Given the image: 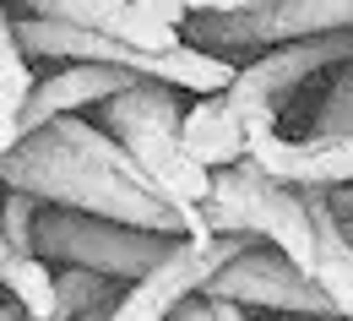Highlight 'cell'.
I'll list each match as a JSON object with an SVG mask.
<instances>
[{
  "label": "cell",
  "instance_id": "1",
  "mask_svg": "<svg viewBox=\"0 0 353 321\" xmlns=\"http://www.w3.org/2000/svg\"><path fill=\"white\" fill-rule=\"evenodd\" d=\"M0 185L28 191L44 207H77V213H98V218H114V224H131V229H152V234L179 229L174 207L158 191H141V185L88 164V158H77L44 126L28 131L11 153H0Z\"/></svg>",
  "mask_w": 353,
  "mask_h": 321
},
{
  "label": "cell",
  "instance_id": "2",
  "mask_svg": "<svg viewBox=\"0 0 353 321\" xmlns=\"http://www.w3.org/2000/svg\"><path fill=\"white\" fill-rule=\"evenodd\" d=\"M103 131L136 158V169L174 207V218H179V207H190V202L207 196L212 169H201V164L179 147V98H174L169 82L136 77L131 88L103 98Z\"/></svg>",
  "mask_w": 353,
  "mask_h": 321
},
{
  "label": "cell",
  "instance_id": "3",
  "mask_svg": "<svg viewBox=\"0 0 353 321\" xmlns=\"http://www.w3.org/2000/svg\"><path fill=\"white\" fill-rule=\"evenodd\" d=\"M174 234H152V229H131L98 213H77V207H44L33 218V256L39 262H60V267H92L109 278H141Z\"/></svg>",
  "mask_w": 353,
  "mask_h": 321
},
{
  "label": "cell",
  "instance_id": "4",
  "mask_svg": "<svg viewBox=\"0 0 353 321\" xmlns=\"http://www.w3.org/2000/svg\"><path fill=\"white\" fill-rule=\"evenodd\" d=\"M245 245H256L250 234H207V240H169V251L131 278V289L109 305V321H169L179 300L201 294V283L218 273L223 262H234Z\"/></svg>",
  "mask_w": 353,
  "mask_h": 321
},
{
  "label": "cell",
  "instance_id": "5",
  "mask_svg": "<svg viewBox=\"0 0 353 321\" xmlns=\"http://www.w3.org/2000/svg\"><path fill=\"white\" fill-rule=\"evenodd\" d=\"M353 60V28L337 33H310V39H288V44H266V55H256L250 66H234L223 98L234 104L239 120H277V104L299 88L305 77Z\"/></svg>",
  "mask_w": 353,
  "mask_h": 321
},
{
  "label": "cell",
  "instance_id": "6",
  "mask_svg": "<svg viewBox=\"0 0 353 321\" xmlns=\"http://www.w3.org/2000/svg\"><path fill=\"white\" fill-rule=\"evenodd\" d=\"M201 294L250 305V311H283V316H299V321H315L332 311V300L315 289L310 273H299L283 251H256V245H245L234 262H223L201 283Z\"/></svg>",
  "mask_w": 353,
  "mask_h": 321
},
{
  "label": "cell",
  "instance_id": "7",
  "mask_svg": "<svg viewBox=\"0 0 353 321\" xmlns=\"http://www.w3.org/2000/svg\"><path fill=\"white\" fill-rule=\"evenodd\" d=\"M245 153L283 185H353V131L326 147H305L294 137H277V120H245Z\"/></svg>",
  "mask_w": 353,
  "mask_h": 321
},
{
  "label": "cell",
  "instance_id": "8",
  "mask_svg": "<svg viewBox=\"0 0 353 321\" xmlns=\"http://www.w3.org/2000/svg\"><path fill=\"white\" fill-rule=\"evenodd\" d=\"M17 6H28V17H49V22L82 28V33H98V39H120V44H136V49L179 44V28L147 17L131 0H17Z\"/></svg>",
  "mask_w": 353,
  "mask_h": 321
},
{
  "label": "cell",
  "instance_id": "9",
  "mask_svg": "<svg viewBox=\"0 0 353 321\" xmlns=\"http://www.w3.org/2000/svg\"><path fill=\"white\" fill-rule=\"evenodd\" d=\"M131 82H136V77H131V71H120V66L77 60V66L54 71L49 82H33V93H28L22 109H17V131L28 137V131H39V126L54 120V115H77V109H88V104H103V98H114V93L131 88Z\"/></svg>",
  "mask_w": 353,
  "mask_h": 321
},
{
  "label": "cell",
  "instance_id": "10",
  "mask_svg": "<svg viewBox=\"0 0 353 321\" xmlns=\"http://www.w3.org/2000/svg\"><path fill=\"white\" fill-rule=\"evenodd\" d=\"M299 196H305V213H310V278L332 300L337 316H353V240L343 234L337 213L326 207V191L299 185Z\"/></svg>",
  "mask_w": 353,
  "mask_h": 321
},
{
  "label": "cell",
  "instance_id": "11",
  "mask_svg": "<svg viewBox=\"0 0 353 321\" xmlns=\"http://www.w3.org/2000/svg\"><path fill=\"white\" fill-rule=\"evenodd\" d=\"M179 147L201 169H223L245 153V120L234 115V104L223 93H201L196 109H179Z\"/></svg>",
  "mask_w": 353,
  "mask_h": 321
},
{
  "label": "cell",
  "instance_id": "12",
  "mask_svg": "<svg viewBox=\"0 0 353 321\" xmlns=\"http://www.w3.org/2000/svg\"><path fill=\"white\" fill-rule=\"evenodd\" d=\"M114 283L120 278L109 273H92V267H65V273H54V316H77V311H92V305H114L120 294H114Z\"/></svg>",
  "mask_w": 353,
  "mask_h": 321
},
{
  "label": "cell",
  "instance_id": "13",
  "mask_svg": "<svg viewBox=\"0 0 353 321\" xmlns=\"http://www.w3.org/2000/svg\"><path fill=\"white\" fill-rule=\"evenodd\" d=\"M33 93V66L28 55L17 49V33H11V17L0 6V120H17L22 98Z\"/></svg>",
  "mask_w": 353,
  "mask_h": 321
},
{
  "label": "cell",
  "instance_id": "14",
  "mask_svg": "<svg viewBox=\"0 0 353 321\" xmlns=\"http://www.w3.org/2000/svg\"><path fill=\"white\" fill-rule=\"evenodd\" d=\"M348 131H353V60H343L337 77H332V88H326L321 115H315V131L305 137V147H326V142L348 137Z\"/></svg>",
  "mask_w": 353,
  "mask_h": 321
},
{
  "label": "cell",
  "instance_id": "15",
  "mask_svg": "<svg viewBox=\"0 0 353 321\" xmlns=\"http://www.w3.org/2000/svg\"><path fill=\"white\" fill-rule=\"evenodd\" d=\"M33 218H39V202L28 191H11L6 207H0V234L11 251H33Z\"/></svg>",
  "mask_w": 353,
  "mask_h": 321
},
{
  "label": "cell",
  "instance_id": "16",
  "mask_svg": "<svg viewBox=\"0 0 353 321\" xmlns=\"http://www.w3.org/2000/svg\"><path fill=\"white\" fill-rule=\"evenodd\" d=\"M131 6H141L147 17H158V22H169V28H179V22H185V11H179L174 0H131Z\"/></svg>",
  "mask_w": 353,
  "mask_h": 321
},
{
  "label": "cell",
  "instance_id": "17",
  "mask_svg": "<svg viewBox=\"0 0 353 321\" xmlns=\"http://www.w3.org/2000/svg\"><path fill=\"white\" fill-rule=\"evenodd\" d=\"M326 207L337 213V224H353V185H332L326 191Z\"/></svg>",
  "mask_w": 353,
  "mask_h": 321
},
{
  "label": "cell",
  "instance_id": "18",
  "mask_svg": "<svg viewBox=\"0 0 353 321\" xmlns=\"http://www.w3.org/2000/svg\"><path fill=\"white\" fill-rule=\"evenodd\" d=\"M185 17H196V11H239V6H250V0H174Z\"/></svg>",
  "mask_w": 353,
  "mask_h": 321
},
{
  "label": "cell",
  "instance_id": "19",
  "mask_svg": "<svg viewBox=\"0 0 353 321\" xmlns=\"http://www.w3.org/2000/svg\"><path fill=\"white\" fill-rule=\"evenodd\" d=\"M201 300H207L212 321H245V305H234V300H212V294H201Z\"/></svg>",
  "mask_w": 353,
  "mask_h": 321
},
{
  "label": "cell",
  "instance_id": "20",
  "mask_svg": "<svg viewBox=\"0 0 353 321\" xmlns=\"http://www.w3.org/2000/svg\"><path fill=\"white\" fill-rule=\"evenodd\" d=\"M169 321H212V316H207V300L190 294V300H179V305H174V316H169Z\"/></svg>",
  "mask_w": 353,
  "mask_h": 321
},
{
  "label": "cell",
  "instance_id": "21",
  "mask_svg": "<svg viewBox=\"0 0 353 321\" xmlns=\"http://www.w3.org/2000/svg\"><path fill=\"white\" fill-rule=\"evenodd\" d=\"M65 321H109V305H92V311H77V316H65Z\"/></svg>",
  "mask_w": 353,
  "mask_h": 321
},
{
  "label": "cell",
  "instance_id": "22",
  "mask_svg": "<svg viewBox=\"0 0 353 321\" xmlns=\"http://www.w3.org/2000/svg\"><path fill=\"white\" fill-rule=\"evenodd\" d=\"M0 321H22V305L17 300H0Z\"/></svg>",
  "mask_w": 353,
  "mask_h": 321
},
{
  "label": "cell",
  "instance_id": "23",
  "mask_svg": "<svg viewBox=\"0 0 353 321\" xmlns=\"http://www.w3.org/2000/svg\"><path fill=\"white\" fill-rule=\"evenodd\" d=\"M315 321H353V316H337V311H326V316H315Z\"/></svg>",
  "mask_w": 353,
  "mask_h": 321
},
{
  "label": "cell",
  "instance_id": "24",
  "mask_svg": "<svg viewBox=\"0 0 353 321\" xmlns=\"http://www.w3.org/2000/svg\"><path fill=\"white\" fill-rule=\"evenodd\" d=\"M22 321H60V316H22Z\"/></svg>",
  "mask_w": 353,
  "mask_h": 321
}]
</instances>
